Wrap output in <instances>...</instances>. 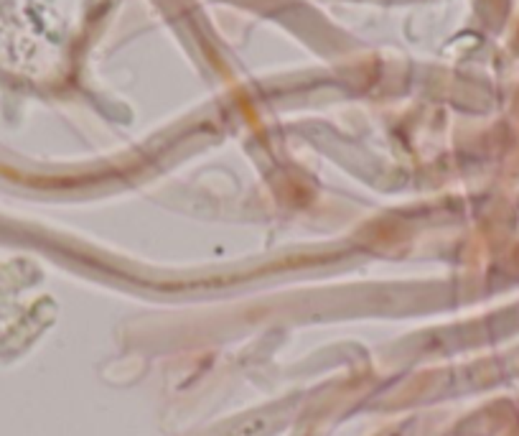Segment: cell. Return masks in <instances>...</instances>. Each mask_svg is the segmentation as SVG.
Here are the masks:
<instances>
[{
    "label": "cell",
    "instance_id": "6da1fadb",
    "mask_svg": "<svg viewBox=\"0 0 519 436\" xmlns=\"http://www.w3.org/2000/svg\"><path fill=\"white\" fill-rule=\"evenodd\" d=\"M268 426H270L268 418L257 416V418H252V421H247V424L237 426V431H234V434H237V436H257V434H265V431H268Z\"/></svg>",
    "mask_w": 519,
    "mask_h": 436
}]
</instances>
